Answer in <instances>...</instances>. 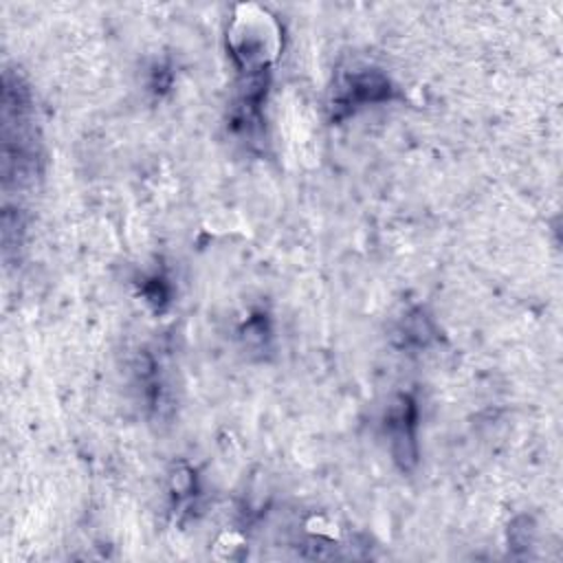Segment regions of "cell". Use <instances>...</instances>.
Returning <instances> with one entry per match:
<instances>
[{
  "mask_svg": "<svg viewBox=\"0 0 563 563\" xmlns=\"http://www.w3.org/2000/svg\"><path fill=\"white\" fill-rule=\"evenodd\" d=\"M244 15H235L231 26L233 55L244 68H264L277 53V29L266 11L255 7H242Z\"/></svg>",
  "mask_w": 563,
  "mask_h": 563,
  "instance_id": "1",
  "label": "cell"
}]
</instances>
